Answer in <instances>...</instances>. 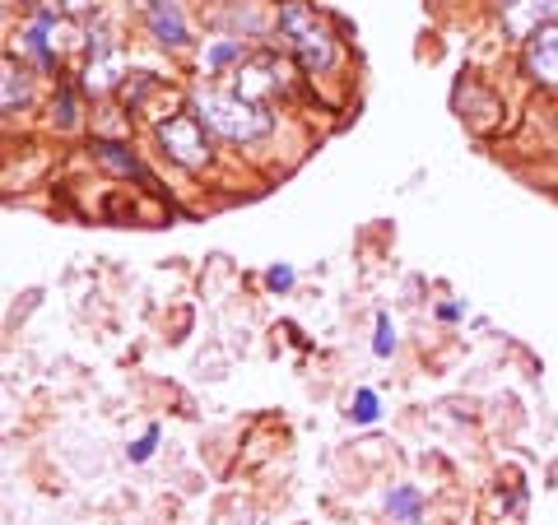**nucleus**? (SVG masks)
Listing matches in <instances>:
<instances>
[{
    "label": "nucleus",
    "instance_id": "f257e3e1",
    "mask_svg": "<svg viewBox=\"0 0 558 525\" xmlns=\"http://www.w3.org/2000/svg\"><path fill=\"white\" fill-rule=\"evenodd\" d=\"M279 28H284L293 57H299L307 75H322V70L336 65V42H330V33L322 28L317 10H312L307 0H284V5H279Z\"/></svg>",
    "mask_w": 558,
    "mask_h": 525
},
{
    "label": "nucleus",
    "instance_id": "f03ea898",
    "mask_svg": "<svg viewBox=\"0 0 558 525\" xmlns=\"http://www.w3.org/2000/svg\"><path fill=\"white\" fill-rule=\"evenodd\" d=\"M196 112H201L205 126L219 131L223 139H260L270 131V112L242 94L205 89V94H196Z\"/></svg>",
    "mask_w": 558,
    "mask_h": 525
},
{
    "label": "nucleus",
    "instance_id": "7ed1b4c3",
    "mask_svg": "<svg viewBox=\"0 0 558 525\" xmlns=\"http://www.w3.org/2000/svg\"><path fill=\"white\" fill-rule=\"evenodd\" d=\"M159 145L168 149L172 163H182L191 172L209 163V139H205L201 117H168L159 126Z\"/></svg>",
    "mask_w": 558,
    "mask_h": 525
},
{
    "label": "nucleus",
    "instance_id": "20e7f679",
    "mask_svg": "<svg viewBox=\"0 0 558 525\" xmlns=\"http://www.w3.org/2000/svg\"><path fill=\"white\" fill-rule=\"evenodd\" d=\"M117 80H121V51L108 42V33H94L89 65H84V89H89V94H108Z\"/></svg>",
    "mask_w": 558,
    "mask_h": 525
},
{
    "label": "nucleus",
    "instance_id": "39448f33",
    "mask_svg": "<svg viewBox=\"0 0 558 525\" xmlns=\"http://www.w3.org/2000/svg\"><path fill=\"white\" fill-rule=\"evenodd\" d=\"M526 70L539 84L558 89V20L545 24V28H535L526 38Z\"/></svg>",
    "mask_w": 558,
    "mask_h": 525
},
{
    "label": "nucleus",
    "instance_id": "423d86ee",
    "mask_svg": "<svg viewBox=\"0 0 558 525\" xmlns=\"http://www.w3.org/2000/svg\"><path fill=\"white\" fill-rule=\"evenodd\" d=\"M554 20H558V0H508V10H502V28L512 38H531L535 28H545Z\"/></svg>",
    "mask_w": 558,
    "mask_h": 525
},
{
    "label": "nucleus",
    "instance_id": "0eeeda50",
    "mask_svg": "<svg viewBox=\"0 0 558 525\" xmlns=\"http://www.w3.org/2000/svg\"><path fill=\"white\" fill-rule=\"evenodd\" d=\"M275 89H289L284 65H279L275 57H260V61H252V65H242V70H238V94H242V98L260 102V98L275 94Z\"/></svg>",
    "mask_w": 558,
    "mask_h": 525
},
{
    "label": "nucleus",
    "instance_id": "6e6552de",
    "mask_svg": "<svg viewBox=\"0 0 558 525\" xmlns=\"http://www.w3.org/2000/svg\"><path fill=\"white\" fill-rule=\"evenodd\" d=\"M145 14H149V33L163 47H182L186 42V20H182V10L172 5V0H149Z\"/></svg>",
    "mask_w": 558,
    "mask_h": 525
},
{
    "label": "nucleus",
    "instance_id": "1a4fd4ad",
    "mask_svg": "<svg viewBox=\"0 0 558 525\" xmlns=\"http://www.w3.org/2000/svg\"><path fill=\"white\" fill-rule=\"evenodd\" d=\"M94 154H98V159L108 163L112 172H121V178H140L145 186H154V178L145 172V163H140L126 145H117V139H94Z\"/></svg>",
    "mask_w": 558,
    "mask_h": 525
},
{
    "label": "nucleus",
    "instance_id": "9d476101",
    "mask_svg": "<svg viewBox=\"0 0 558 525\" xmlns=\"http://www.w3.org/2000/svg\"><path fill=\"white\" fill-rule=\"evenodd\" d=\"M47 28H51V14L43 10V14H38V20H33V24H28V33H24V42H28V51H33V57H38V65H47V70H51V65H57V51H51V47H47Z\"/></svg>",
    "mask_w": 558,
    "mask_h": 525
},
{
    "label": "nucleus",
    "instance_id": "9b49d317",
    "mask_svg": "<svg viewBox=\"0 0 558 525\" xmlns=\"http://www.w3.org/2000/svg\"><path fill=\"white\" fill-rule=\"evenodd\" d=\"M24 98H28V75L14 61H5V94H0V102H5V112H14L24 108Z\"/></svg>",
    "mask_w": 558,
    "mask_h": 525
},
{
    "label": "nucleus",
    "instance_id": "f8f14e48",
    "mask_svg": "<svg viewBox=\"0 0 558 525\" xmlns=\"http://www.w3.org/2000/svg\"><path fill=\"white\" fill-rule=\"evenodd\" d=\"M387 512L400 516V521H418V493L414 488H396V493L387 498Z\"/></svg>",
    "mask_w": 558,
    "mask_h": 525
},
{
    "label": "nucleus",
    "instance_id": "ddd939ff",
    "mask_svg": "<svg viewBox=\"0 0 558 525\" xmlns=\"http://www.w3.org/2000/svg\"><path fill=\"white\" fill-rule=\"evenodd\" d=\"M233 61H242V47H238L233 38H219L215 47L205 51V65H209V70H223V65H233Z\"/></svg>",
    "mask_w": 558,
    "mask_h": 525
},
{
    "label": "nucleus",
    "instance_id": "4468645a",
    "mask_svg": "<svg viewBox=\"0 0 558 525\" xmlns=\"http://www.w3.org/2000/svg\"><path fill=\"white\" fill-rule=\"evenodd\" d=\"M373 354H377V358H391V354H396V326H391V317H387V312H381V317H377Z\"/></svg>",
    "mask_w": 558,
    "mask_h": 525
},
{
    "label": "nucleus",
    "instance_id": "2eb2a0df",
    "mask_svg": "<svg viewBox=\"0 0 558 525\" xmlns=\"http://www.w3.org/2000/svg\"><path fill=\"white\" fill-rule=\"evenodd\" d=\"M349 418H354V424H373V418H377V391L363 387L354 395V405H349Z\"/></svg>",
    "mask_w": 558,
    "mask_h": 525
},
{
    "label": "nucleus",
    "instance_id": "dca6fc26",
    "mask_svg": "<svg viewBox=\"0 0 558 525\" xmlns=\"http://www.w3.org/2000/svg\"><path fill=\"white\" fill-rule=\"evenodd\" d=\"M266 289H270V293H289V289H293V270H289V266L266 270Z\"/></svg>",
    "mask_w": 558,
    "mask_h": 525
},
{
    "label": "nucleus",
    "instance_id": "f3484780",
    "mask_svg": "<svg viewBox=\"0 0 558 525\" xmlns=\"http://www.w3.org/2000/svg\"><path fill=\"white\" fill-rule=\"evenodd\" d=\"M75 94L70 89H61V98H57V126H75Z\"/></svg>",
    "mask_w": 558,
    "mask_h": 525
},
{
    "label": "nucleus",
    "instance_id": "a211bd4d",
    "mask_svg": "<svg viewBox=\"0 0 558 525\" xmlns=\"http://www.w3.org/2000/svg\"><path fill=\"white\" fill-rule=\"evenodd\" d=\"M154 442H159V428H149V432L131 447V461H149V456H154Z\"/></svg>",
    "mask_w": 558,
    "mask_h": 525
},
{
    "label": "nucleus",
    "instance_id": "6ab92c4d",
    "mask_svg": "<svg viewBox=\"0 0 558 525\" xmlns=\"http://www.w3.org/2000/svg\"><path fill=\"white\" fill-rule=\"evenodd\" d=\"M89 5H94V0H65V10H70V14H84Z\"/></svg>",
    "mask_w": 558,
    "mask_h": 525
}]
</instances>
